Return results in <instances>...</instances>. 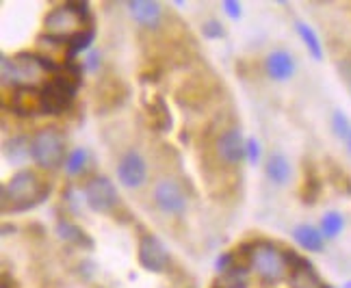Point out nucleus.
<instances>
[{
	"instance_id": "nucleus-11",
	"label": "nucleus",
	"mask_w": 351,
	"mask_h": 288,
	"mask_svg": "<svg viewBox=\"0 0 351 288\" xmlns=\"http://www.w3.org/2000/svg\"><path fill=\"white\" fill-rule=\"evenodd\" d=\"M147 178V165L145 158L137 149H128V152L117 163V180L126 189H139Z\"/></svg>"
},
{
	"instance_id": "nucleus-2",
	"label": "nucleus",
	"mask_w": 351,
	"mask_h": 288,
	"mask_svg": "<svg viewBox=\"0 0 351 288\" xmlns=\"http://www.w3.org/2000/svg\"><path fill=\"white\" fill-rule=\"evenodd\" d=\"M219 87L221 82L215 78L213 72H195L186 76L178 85V89H176V102L184 108L197 111V108L206 106L219 93Z\"/></svg>"
},
{
	"instance_id": "nucleus-8",
	"label": "nucleus",
	"mask_w": 351,
	"mask_h": 288,
	"mask_svg": "<svg viewBox=\"0 0 351 288\" xmlns=\"http://www.w3.org/2000/svg\"><path fill=\"white\" fill-rule=\"evenodd\" d=\"M85 202L93 213H113L117 206V189L106 176H93L85 184Z\"/></svg>"
},
{
	"instance_id": "nucleus-7",
	"label": "nucleus",
	"mask_w": 351,
	"mask_h": 288,
	"mask_svg": "<svg viewBox=\"0 0 351 288\" xmlns=\"http://www.w3.org/2000/svg\"><path fill=\"white\" fill-rule=\"evenodd\" d=\"M215 156L223 167H239V163L247 158V139H243V132L237 126L223 130L215 139Z\"/></svg>"
},
{
	"instance_id": "nucleus-4",
	"label": "nucleus",
	"mask_w": 351,
	"mask_h": 288,
	"mask_svg": "<svg viewBox=\"0 0 351 288\" xmlns=\"http://www.w3.org/2000/svg\"><path fill=\"white\" fill-rule=\"evenodd\" d=\"M252 269L263 282L276 284L287 276L289 265L285 252H280L271 241H254L252 243Z\"/></svg>"
},
{
	"instance_id": "nucleus-32",
	"label": "nucleus",
	"mask_w": 351,
	"mask_h": 288,
	"mask_svg": "<svg viewBox=\"0 0 351 288\" xmlns=\"http://www.w3.org/2000/svg\"><path fill=\"white\" fill-rule=\"evenodd\" d=\"M186 288H191V286H186Z\"/></svg>"
},
{
	"instance_id": "nucleus-18",
	"label": "nucleus",
	"mask_w": 351,
	"mask_h": 288,
	"mask_svg": "<svg viewBox=\"0 0 351 288\" xmlns=\"http://www.w3.org/2000/svg\"><path fill=\"white\" fill-rule=\"evenodd\" d=\"M57 235L59 239H63L65 243H72L76 247H80V250H91L93 247V239L87 235V232L83 228H78L76 224L67 221V219H59L57 224Z\"/></svg>"
},
{
	"instance_id": "nucleus-1",
	"label": "nucleus",
	"mask_w": 351,
	"mask_h": 288,
	"mask_svg": "<svg viewBox=\"0 0 351 288\" xmlns=\"http://www.w3.org/2000/svg\"><path fill=\"white\" fill-rule=\"evenodd\" d=\"M50 193V184L35 169H22L3 184V213H26L42 204Z\"/></svg>"
},
{
	"instance_id": "nucleus-6",
	"label": "nucleus",
	"mask_w": 351,
	"mask_h": 288,
	"mask_svg": "<svg viewBox=\"0 0 351 288\" xmlns=\"http://www.w3.org/2000/svg\"><path fill=\"white\" fill-rule=\"evenodd\" d=\"M128 93L130 87L124 78L117 74H106L93 89V108H96V113L115 111L128 100Z\"/></svg>"
},
{
	"instance_id": "nucleus-21",
	"label": "nucleus",
	"mask_w": 351,
	"mask_h": 288,
	"mask_svg": "<svg viewBox=\"0 0 351 288\" xmlns=\"http://www.w3.org/2000/svg\"><path fill=\"white\" fill-rule=\"evenodd\" d=\"M93 39H96V26H85L83 31L72 35L65 44V61H74L80 52H85L91 46Z\"/></svg>"
},
{
	"instance_id": "nucleus-31",
	"label": "nucleus",
	"mask_w": 351,
	"mask_h": 288,
	"mask_svg": "<svg viewBox=\"0 0 351 288\" xmlns=\"http://www.w3.org/2000/svg\"><path fill=\"white\" fill-rule=\"evenodd\" d=\"M323 288H334V286H330V284H326V286H323Z\"/></svg>"
},
{
	"instance_id": "nucleus-25",
	"label": "nucleus",
	"mask_w": 351,
	"mask_h": 288,
	"mask_svg": "<svg viewBox=\"0 0 351 288\" xmlns=\"http://www.w3.org/2000/svg\"><path fill=\"white\" fill-rule=\"evenodd\" d=\"M330 123H332V132H334V134L339 136V139L345 143V139H347L349 132H351V119L341 111V108H336V111L332 113Z\"/></svg>"
},
{
	"instance_id": "nucleus-9",
	"label": "nucleus",
	"mask_w": 351,
	"mask_h": 288,
	"mask_svg": "<svg viewBox=\"0 0 351 288\" xmlns=\"http://www.w3.org/2000/svg\"><path fill=\"white\" fill-rule=\"evenodd\" d=\"M137 260L141 269L150 273H165L171 263L163 241L154 235H141L139 247H137Z\"/></svg>"
},
{
	"instance_id": "nucleus-5",
	"label": "nucleus",
	"mask_w": 351,
	"mask_h": 288,
	"mask_svg": "<svg viewBox=\"0 0 351 288\" xmlns=\"http://www.w3.org/2000/svg\"><path fill=\"white\" fill-rule=\"evenodd\" d=\"M46 74L44 70V54L35 52H18L16 57H3V85L7 87L13 82L16 87L26 85L33 87V82Z\"/></svg>"
},
{
	"instance_id": "nucleus-13",
	"label": "nucleus",
	"mask_w": 351,
	"mask_h": 288,
	"mask_svg": "<svg viewBox=\"0 0 351 288\" xmlns=\"http://www.w3.org/2000/svg\"><path fill=\"white\" fill-rule=\"evenodd\" d=\"M128 11L132 20L141 24L143 29L156 31L160 20H163V9H160V3H156V0H130Z\"/></svg>"
},
{
	"instance_id": "nucleus-3",
	"label": "nucleus",
	"mask_w": 351,
	"mask_h": 288,
	"mask_svg": "<svg viewBox=\"0 0 351 288\" xmlns=\"http://www.w3.org/2000/svg\"><path fill=\"white\" fill-rule=\"evenodd\" d=\"M31 158L42 169H57L65 165V139L55 126L37 130L31 139Z\"/></svg>"
},
{
	"instance_id": "nucleus-10",
	"label": "nucleus",
	"mask_w": 351,
	"mask_h": 288,
	"mask_svg": "<svg viewBox=\"0 0 351 288\" xmlns=\"http://www.w3.org/2000/svg\"><path fill=\"white\" fill-rule=\"evenodd\" d=\"M152 200L156 208L165 215H182L186 211V193L171 178H163V180L156 182Z\"/></svg>"
},
{
	"instance_id": "nucleus-12",
	"label": "nucleus",
	"mask_w": 351,
	"mask_h": 288,
	"mask_svg": "<svg viewBox=\"0 0 351 288\" xmlns=\"http://www.w3.org/2000/svg\"><path fill=\"white\" fill-rule=\"evenodd\" d=\"M7 104L13 113L22 115V117H31V115L42 113V95H39V89H35V87H26V85L13 87Z\"/></svg>"
},
{
	"instance_id": "nucleus-28",
	"label": "nucleus",
	"mask_w": 351,
	"mask_h": 288,
	"mask_svg": "<svg viewBox=\"0 0 351 288\" xmlns=\"http://www.w3.org/2000/svg\"><path fill=\"white\" fill-rule=\"evenodd\" d=\"M223 11L230 20H241V3H237V0H226Z\"/></svg>"
},
{
	"instance_id": "nucleus-26",
	"label": "nucleus",
	"mask_w": 351,
	"mask_h": 288,
	"mask_svg": "<svg viewBox=\"0 0 351 288\" xmlns=\"http://www.w3.org/2000/svg\"><path fill=\"white\" fill-rule=\"evenodd\" d=\"M202 35H204L206 39H219L223 37V26L219 20H208L202 24Z\"/></svg>"
},
{
	"instance_id": "nucleus-24",
	"label": "nucleus",
	"mask_w": 351,
	"mask_h": 288,
	"mask_svg": "<svg viewBox=\"0 0 351 288\" xmlns=\"http://www.w3.org/2000/svg\"><path fill=\"white\" fill-rule=\"evenodd\" d=\"M85 165H87V149L85 147H76V149H72L70 154H67L63 167L70 176H76V173H80L85 169Z\"/></svg>"
},
{
	"instance_id": "nucleus-17",
	"label": "nucleus",
	"mask_w": 351,
	"mask_h": 288,
	"mask_svg": "<svg viewBox=\"0 0 351 288\" xmlns=\"http://www.w3.org/2000/svg\"><path fill=\"white\" fill-rule=\"evenodd\" d=\"M265 173L276 187H285L291 180V163L282 152H274L269 154L267 163H265Z\"/></svg>"
},
{
	"instance_id": "nucleus-23",
	"label": "nucleus",
	"mask_w": 351,
	"mask_h": 288,
	"mask_svg": "<svg viewBox=\"0 0 351 288\" xmlns=\"http://www.w3.org/2000/svg\"><path fill=\"white\" fill-rule=\"evenodd\" d=\"M343 228H345V219H343L341 213L330 211V213H326L321 217L319 230L323 232V237H326V239H336L343 232Z\"/></svg>"
},
{
	"instance_id": "nucleus-22",
	"label": "nucleus",
	"mask_w": 351,
	"mask_h": 288,
	"mask_svg": "<svg viewBox=\"0 0 351 288\" xmlns=\"http://www.w3.org/2000/svg\"><path fill=\"white\" fill-rule=\"evenodd\" d=\"M295 29H297V35L302 37V41L306 44L308 52H310V57H313L315 61H321L323 59V44H321V39L319 35L315 33V29L310 24L306 22H297L295 24Z\"/></svg>"
},
{
	"instance_id": "nucleus-16",
	"label": "nucleus",
	"mask_w": 351,
	"mask_h": 288,
	"mask_svg": "<svg viewBox=\"0 0 351 288\" xmlns=\"http://www.w3.org/2000/svg\"><path fill=\"white\" fill-rule=\"evenodd\" d=\"M293 239L295 243L306 252H323V245H326V237L323 232L310 224H300L293 230Z\"/></svg>"
},
{
	"instance_id": "nucleus-14",
	"label": "nucleus",
	"mask_w": 351,
	"mask_h": 288,
	"mask_svg": "<svg viewBox=\"0 0 351 288\" xmlns=\"http://www.w3.org/2000/svg\"><path fill=\"white\" fill-rule=\"evenodd\" d=\"M145 113H147V121L156 132H167L173 126V117L169 111V104L160 93L152 95V100L145 104Z\"/></svg>"
},
{
	"instance_id": "nucleus-20",
	"label": "nucleus",
	"mask_w": 351,
	"mask_h": 288,
	"mask_svg": "<svg viewBox=\"0 0 351 288\" xmlns=\"http://www.w3.org/2000/svg\"><path fill=\"white\" fill-rule=\"evenodd\" d=\"M3 154H5V158L11 165L24 163L26 158L31 156V141H29V136L16 134V136H11V139H7L5 145H3Z\"/></svg>"
},
{
	"instance_id": "nucleus-15",
	"label": "nucleus",
	"mask_w": 351,
	"mask_h": 288,
	"mask_svg": "<svg viewBox=\"0 0 351 288\" xmlns=\"http://www.w3.org/2000/svg\"><path fill=\"white\" fill-rule=\"evenodd\" d=\"M267 74L269 78H274L278 82H285L289 78H293L295 74V59L289 50H274L265 61Z\"/></svg>"
},
{
	"instance_id": "nucleus-19",
	"label": "nucleus",
	"mask_w": 351,
	"mask_h": 288,
	"mask_svg": "<svg viewBox=\"0 0 351 288\" xmlns=\"http://www.w3.org/2000/svg\"><path fill=\"white\" fill-rule=\"evenodd\" d=\"M321 191L319 176L315 171L313 160H304V178H302V187H300V197L304 204H315Z\"/></svg>"
},
{
	"instance_id": "nucleus-30",
	"label": "nucleus",
	"mask_w": 351,
	"mask_h": 288,
	"mask_svg": "<svg viewBox=\"0 0 351 288\" xmlns=\"http://www.w3.org/2000/svg\"><path fill=\"white\" fill-rule=\"evenodd\" d=\"M345 147H347V152L351 154V132H349V136L345 139Z\"/></svg>"
},
{
	"instance_id": "nucleus-27",
	"label": "nucleus",
	"mask_w": 351,
	"mask_h": 288,
	"mask_svg": "<svg viewBox=\"0 0 351 288\" xmlns=\"http://www.w3.org/2000/svg\"><path fill=\"white\" fill-rule=\"evenodd\" d=\"M247 160L252 165H256L261 160V143L256 141L254 136H250V139H247Z\"/></svg>"
},
{
	"instance_id": "nucleus-29",
	"label": "nucleus",
	"mask_w": 351,
	"mask_h": 288,
	"mask_svg": "<svg viewBox=\"0 0 351 288\" xmlns=\"http://www.w3.org/2000/svg\"><path fill=\"white\" fill-rule=\"evenodd\" d=\"M98 65H100V54H98V52H91V54H89V61H87L85 67H87L89 72H96V70H98Z\"/></svg>"
}]
</instances>
